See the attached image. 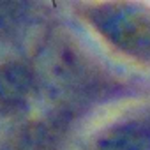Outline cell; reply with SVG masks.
<instances>
[{
	"label": "cell",
	"mask_w": 150,
	"mask_h": 150,
	"mask_svg": "<svg viewBox=\"0 0 150 150\" xmlns=\"http://www.w3.org/2000/svg\"><path fill=\"white\" fill-rule=\"evenodd\" d=\"M101 150H150V124L139 122L122 129Z\"/></svg>",
	"instance_id": "cell-1"
}]
</instances>
